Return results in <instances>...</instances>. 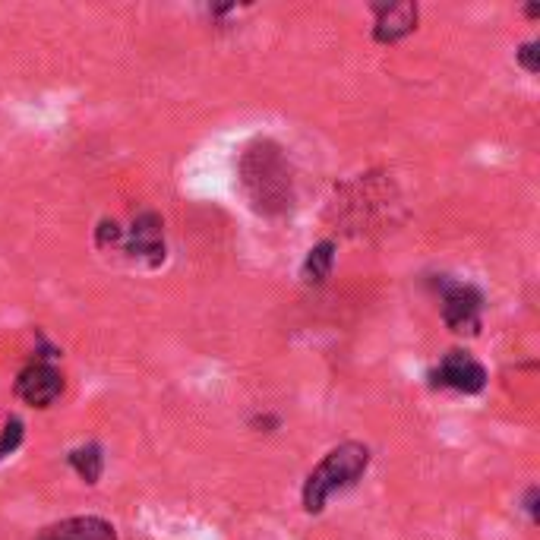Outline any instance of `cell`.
Here are the masks:
<instances>
[{"mask_svg":"<svg viewBox=\"0 0 540 540\" xmlns=\"http://www.w3.org/2000/svg\"><path fill=\"white\" fill-rule=\"evenodd\" d=\"M240 187L250 196L256 212L263 215H282L294 203V177L285 158V149L272 139H256L253 146L240 155Z\"/></svg>","mask_w":540,"mask_h":540,"instance_id":"1","label":"cell"},{"mask_svg":"<svg viewBox=\"0 0 540 540\" xmlns=\"http://www.w3.org/2000/svg\"><path fill=\"white\" fill-rule=\"evenodd\" d=\"M370 468V446L364 443H342L326 452V458L319 462L307 480H304V490H300V503H304L307 515H319L329 499L335 493H345L351 487H357V480L367 474Z\"/></svg>","mask_w":540,"mask_h":540,"instance_id":"2","label":"cell"},{"mask_svg":"<svg viewBox=\"0 0 540 540\" xmlns=\"http://www.w3.org/2000/svg\"><path fill=\"white\" fill-rule=\"evenodd\" d=\"M443 300V323L455 335H477L480 323H484V294L480 288L468 282H449V278L439 275V282H433Z\"/></svg>","mask_w":540,"mask_h":540,"instance_id":"3","label":"cell"},{"mask_svg":"<svg viewBox=\"0 0 540 540\" xmlns=\"http://www.w3.org/2000/svg\"><path fill=\"white\" fill-rule=\"evenodd\" d=\"M430 386L433 389H452V392H462V395H477V392L487 389V370L465 348H452L430 370Z\"/></svg>","mask_w":540,"mask_h":540,"instance_id":"4","label":"cell"},{"mask_svg":"<svg viewBox=\"0 0 540 540\" xmlns=\"http://www.w3.org/2000/svg\"><path fill=\"white\" fill-rule=\"evenodd\" d=\"M130 259H139L149 269H158L165 263V218L158 212H139L133 225L124 231V244H120Z\"/></svg>","mask_w":540,"mask_h":540,"instance_id":"5","label":"cell"},{"mask_svg":"<svg viewBox=\"0 0 540 540\" xmlns=\"http://www.w3.org/2000/svg\"><path fill=\"white\" fill-rule=\"evenodd\" d=\"M64 392V373L48 360H35L16 376V398L32 408H51Z\"/></svg>","mask_w":540,"mask_h":540,"instance_id":"6","label":"cell"},{"mask_svg":"<svg viewBox=\"0 0 540 540\" xmlns=\"http://www.w3.org/2000/svg\"><path fill=\"white\" fill-rule=\"evenodd\" d=\"M373 42L379 45H395L408 38L417 29V19H420V7L405 0V4H373Z\"/></svg>","mask_w":540,"mask_h":540,"instance_id":"7","label":"cell"},{"mask_svg":"<svg viewBox=\"0 0 540 540\" xmlns=\"http://www.w3.org/2000/svg\"><path fill=\"white\" fill-rule=\"evenodd\" d=\"M35 540H117V528L98 515H73L42 528Z\"/></svg>","mask_w":540,"mask_h":540,"instance_id":"8","label":"cell"},{"mask_svg":"<svg viewBox=\"0 0 540 540\" xmlns=\"http://www.w3.org/2000/svg\"><path fill=\"white\" fill-rule=\"evenodd\" d=\"M335 250H338L335 240H319L316 247H310V253H307V259H304V266H300V278H304L307 285H323L326 278L332 275Z\"/></svg>","mask_w":540,"mask_h":540,"instance_id":"9","label":"cell"},{"mask_svg":"<svg viewBox=\"0 0 540 540\" xmlns=\"http://www.w3.org/2000/svg\"><path fill=\"white\" fill-rule=\"evenodd\" d=\"M67 465L83 477L89 487H95L105 474V449L98 443H86V446H79L67 455Z\"/></svg>","mask_w":540,"mask_h":540,"instance_id":"10","label":"cell"},{"mask_svg":"<svg viewBox=\"0 0 540 540\" xmlns=\"http://www.w3.org/2000/svg\"><path fill=\"white\" fill-rule=\"evenodd\" d=\"M23 436H26V427L19 417H10L4 424V433H0V462H4L7 455H13L19 446H23Z\"/></svg>","mask_w":540,"mask_h":540,"instance_id":"11","label":"cell"},{"mask_svg":"<svg viewBox=\"0 0 540 540\" xmlns=\"http://www.w3.org/2000/svg\"><path fill=\"white\" fill-rule=\"evenodd\" d=\"M95 244H98V250L120 247V244H124V228H120L114 218H102L98 228H95Z\"/></svg>","mask_w":540,"mask_h":540,"instance_id":"12","label":"cell"},{"mask_svg":"<svg viewBox=\"0 0 540 540\" xmlns=\"http://www.w3.org/2000/svg\"><path fill=\"white\" fill-rule=\"evenodd\" d=\"M515 60H518V67H522V70L537 73L540 70V42H537V38H531V42H525L522 48H518Z\"/></svg>","mask_w":540,"mask_h":540,"instance_id":"13","label":"cell"},{"mask_svg":"<svg viewBox=\"0 0 540 540\" xmlns=\"http://www.w3.org/2000/svg\"><path fill=\"white\" fill-rule=\"evenodd\" d=\"M250 427L253 430H259V433H275L278 427H282V417H278V414H253L250 417Z\"/></svg>","mask_w":540,"mask_h":540,"instance_id":"14","label":"cell"},{"mask_svg":"<svg viewBox=\"0 0 540 540\" xmlns=\"http://www.w3.org/2000/svg\"><path fill=\"white\" fill-rule=\"evenodd\" d=\"M522 509L528 512V518H531V525H537V522H540V487H528V490H525V499H522Z\"/></svg>","mask_w":540,"mask_h":540,"instance_id":"15","label":"cell"},{"mask_svg":"<svg viewBox=\"0 0 540 540\" xmlns=\"http://www.w3.org/2000/svg\"><path fill=\"white\" fill-rule=\"evenodd\" d=\"M525 16L537 19V16H540V7H537V4H528V7H525Z\"/></svg>","mask_w":540,"mask_h":540,"instance_id":"16","label":"cell"}]
</instances>
